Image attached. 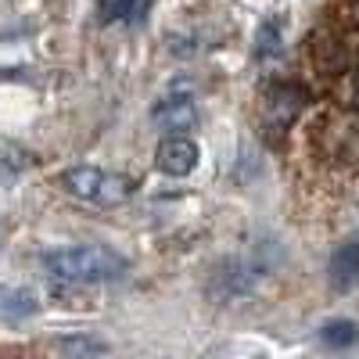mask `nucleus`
Returning a JSON list of instances; mask_svg holds the SVG:
<instances>
[{
    "label": "nucleus",
    "instance_id": "obj_1",
    "mask_svg": "<svg viewBox=\"0 0 359 359\" xmlns=\"http://www.w3.org/2000/svg\"><path fill=\"white\" fill-rule=\"evenodd\" d=\"M43 269L57 280L69 284H97V280H115L123 277L130 262L104 248V245H76V248H57L43 255Z\"/></svg>",
    "mask_w": 359,
    "mask_h": 359
},
{
    "label": "nucleus",
    "instance_id": "obj_2",
    "mask_svg": "<svg viewBox=\"0 0 359 359\" xmlns=\"http://www.w3.org/2000/svg\"><path fill=\"white\" fill-rule=\"evenodd\" d=\"M62 187L79 198V201H90V205H123L130 194H133V184L118 172H108V169H97V165H76V169H65L62 172Z\"/></svg>",
    "mask_w": 359,
    "mask_h": 359
},
{
    "label": "nucleus",
    "instance_id": "obj_3",
    "mask_svg": "<svg viewBox=\"0 0 359 359\" xmlns=\"http://www.w3.org/2000/svg\"><path fill=\"white\" fill-rule=\"evenodd\" d=\"M309 104V94L298 83H273L262 90L259 97V130L266 140H280L294 118L302 115V108Z\"/></svg>",
    "mask_w": 359,
    "mask_h": 359
},
{
    "label": "nucleus",
    "instance_id": "obj_4",
    "mask_svg": "<svg viewBox=\"0 0 359 359\" xmlns=\"http://www.w3.org/2000/svg\"><path fill=\"white\" fill-rule=\"evenodd\" d=\"M323 151L348 169H359V118H338L323 126Z\"/></svg>",
    "mask_w": 359,
    "mask_h": 359
},
{
    "label": "nucleus",
    "instance_id": "obj_5",
    "mask_svg": "<svg viewBox=\"0 0 359 359\" xmlns=\"http://www.w3.org/2000/svg\"><path fill=\"white\" fill-rule=\"evenodd\" d=\"M155 165L165 176H187V172H194V165H198V144L191 137H184V133H169L158 144V151H155Z\"/></svg>",
    "mask_w": 359,
    "mask_h": 359
},
{
    "label": "nucleus",
    "instance_id": "obj_6",
    "mask_svg": "<svg viewBox=\"0 0 359 359\" xmlns=\"http://www.w3.org/2000/svg\"><path fill=\"white\" fill-rule=\"evenodd\" d=\"M327 280H331V291H338V294H345L359 284V230L334 248L331 266H327Z\"/></svg>",
    "mask_w": 359,
    "mask_h": 359
},
{
    "label": "nucleus",
    "instance_id": "obj_7",
    "mask_svg": "<svg viewBox=\"0 0 359 359\" xmlns=\"http://www.w3.org/2000/svg\"><path fill=\"white\" fill-rule=\"evenodd\" d=\"M155 126L158 130H165V133H184V130H194V123H198V108H194V101L191 97H165L158 108H155Z\"/></svg>",
    "mask_w": 359,
    "mask_h": 359
},
{
    "label": "nucleus",
    "instance_id": "obj_8",
    "mask_svg": "<svg viewBox=\"0 0 359 359\" xmlns=\"http://www.w3.org/2000/svg\"><path fill=\"white\" fill-rule=\"evenodd\" d=\"M284 43H287L284 18H266L259 25V33H255V54H259V62H280L284 50H287Z\"/></svg>",
    "mask_w": 359,
    "mask_h": 359
},
{
    "label": "nucleus",
    "instance_id": "obj_9",
    "mask_svg": "<svg viewBox=\"0 0 359 359\" xmlns=\"http://www.w3.org/2000/svg\"><path fill=\"white\" fill-rule=\"evenodd\" d=\"M359 338V327L352 323V320H331L320 331V341L323 345H331V348H345V345H352Z\"/></svg>",
    "mask_w": 359,
    "mask_h": 359
},
{
    "label": "nucleus",
    "instance_id": "obj_10",
    "mask_svg": "<svg viewBox=\"0 0 359 359\" xmlns=\"http://www.w3.org/2000/svg\"><path fill=\"white\" fill-rule=\"evenodd\" d=\"M341 104L359 111V57L348 62V69L341 72Z\"/></svg>",
    "mask_w": 359,
    "mask_h": 359
},
{
    "label": "nucleus",
    "instance_id": "obj_11",
    "mask_svg": "<svg viewBox=\"0 0 359 359\" xmlns=\"http://www.w3.org/2000/svg\"><path fill=\"white\" fill-rule=\"evenodd\" d=\"M137 8V0H97V18L101 22H118Z\"/></svg>",
    "mask_w": 359,
    "mask_h": 359
},
{
    "label": "nucleus",
    "instance_id": "obj_12",
    "mask_svg": "<svg viewBox=\"0 0 359 359\" xmlns=\"http://www.w3.org/2000/svg\"><path fill=\"white\" fill-rule=\"evenodd\" d=\"M345 25H359V0H345V8H341V15H338Z\"/></svg>",
    "mask_w": 359,
    "mask_h": 359
}]
</instances>
